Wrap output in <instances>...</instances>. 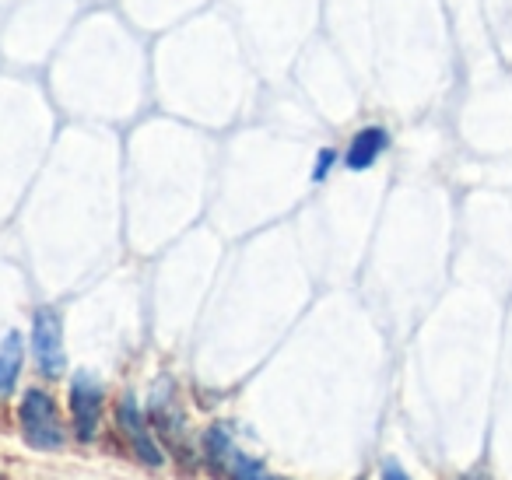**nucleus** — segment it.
<instances>
[{"label": "nucleus", "instance_id": "nucleus-7", "mask_svg": "<svg viewBox=\"0 0 512 480\" xmlns=\"http://www.w3.org/2000/svg\"><path fill=\"white\" fill-rule=\"evenodd\" d=\"M386 148H390V134H386L383 127H365V130H358L355 141H351L348 155H344V165H348L351 172L372 169V165L383 158Z\"/></svg>", "mask_w": 512, "mask_h": 480}, {"label": "nucleus", "instance_id": "nucleus-10", "mask_svg": "<svg viewBox=\"0 0 512 480\" xmlns=\"http://www.w3.org/2000/svg\"><path fill=\"white\" fill-rule=\"evenodd\" d=\"M383 480H411L404 470H400V463H393V459H386L383 463Z\"/></svg>", "mask_w": 512, "mask_h": 480}, {"label": "nucleus", "instance_id": "nucleus-3", "mask_svg": "<svg viewBox=\"0 0 512 480\" xmlns=\"http://www.w3.org/2000/svg\"><path fill=\"white\" fill-rule=\"evenodd\" d=\"M151 421H155L165 452L176 456L183 466H193L190 435H186V417H183V410H179V400H176V393H172L169 382H162V386L155 389V396H151Z\"/></svg>", "mask_w": 512, "mask_h": 480}, {"label": "nucleus", "instance_id": "nucleus-6", "mask_svg": "<svg viewBox=\"0 0 512 480\" xmlns=\"http://www.w3.org/2000/svg\"><path fill=\"white\" fill-rule=\"evenodd\" d=\"M116 424H120L123 438H127V445L137 452V459H141L144 466L158 470V466L165 463L162 445H158V438L151 435L148 421H144V414H141V407L134 403V396H123V400L116 403Z\"/></svg>", "mask_w": 512, "mask_h": 480}, {"label": "nucleus", "instance_id": "nucleus-2", "mask_svg": "<svg viewBox=\"0 0 512 480\" xmlns=\"http://www.w3.org/2000/svg\"><path fill=\"white\" fill-rule=\"evenodd\" d=\"M204 459L221 480H281L274 473H267V466L260 459L246 456L225 428H211L204 435Z\"/></svg>", "mask_w": 512, "mask_h": 480}, {"label": "nucleus", "instance_id": "nucleus-9", "mask_svg": "<svg viewBox=\"0 0 512 480\" xmlns=\"http://www.w3.org/2000/svg\"><path fill=\"white\" fill-rule=\"evenodd\" d=\"M337 162V151H330V148H323L320 151V162H316V169H313V179L316 183H323L327 179V172H330V165Z\"/></svg>", "mask_w": 512, "mask_h": 480}, {"label": "nucleus", "instance_id": "nucleus-8", "mask_svg": "<svg viewBox=\"0 0 512 480\" xmlns=\"http://www.w3.org/2000/svg\"><path fill=\"white\" fill-rule=\"evenodd\" d=\"M18 372H22V337L11 330L0 340V396L15 389Z\"/></svg>", "mask_w": 512, "mask_h": 480}, {"label": "nucleus", "instance_id": "nucleus-5", "mask_svg": "<svg viewBox=\"0 0 512 480\" xmlns=\"http://www.w3.org/2000/svg\"><path fill=\"white\" fill-rule=\"evenodd\" d=\"M102 407H106V389L92 372H78L71 382V417L81 442H92L102 424Z\"/></svg>", "mask_w": 512, "mask_h": 480}, {"label": "nucleus", "instance_id": "nucleus-4", "mask_svg": "<svg viewBox=\"0 0 512 480\" xmlns=\"http://www.w3.org/2000/svg\"><path fill=\"white\" fill-rule=\"evenodd\" d=\"M32 354L39 361V372L57 379L67 368V351H64V323H60V312L43 305L32 316Z\"/></svg>", "mask_w": 512, "mask_h": 480}, {"label": "nucleus", "instance_id": "nucleus-1", "mask_svg": "<svg viewBox=\"0 0 512 480\" xmlns=\"http://www.w3.org/2000/svg\"><path fill=\"white\" fill-rule=\"evenodd\" d=\"M18 424H22V438L32 449H64V421H60L57 403L46 389H25L22 403H18Z\"/></svg>", "mask_w": 512, "mask_h": 480}]
</instances>
